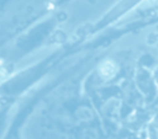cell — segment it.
<instances>
[{
	"instance_id": "1",
	"label": "cell",
	"mask_w": 158,
	"mask_h": 139,
	"mask_svg": "<svg viewBox=\"0 0 158 139\" xmlns=\"http://www.w3.org/2000/svg\"><path fill=\"white\" fill-rule=\"evenodd\" d=\"M118 68H117V64L114 62V60H105L102 62L99 68H98V71H99V75L102 77V79H111L116 75Z\"/></svg>"
},
{
	"instance_id": "2",
	"label": "cell",
	"mask_w": 158,
	"mask_h": 139,
	"mask_svg": "<svg viewBox=\"0 0 158 139\" xmlns=\"http://www.w3.org/2000/svg\"><path fill=\"white\" fill-rule=\"evenodd\" d=\"M143 4L147 6H153L158 4V0H143Z\"/></svg>"
}]
</instances>
